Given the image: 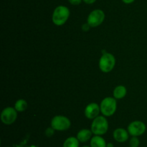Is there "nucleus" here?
<instances>
[{
  "instance_id": "obj_17",
  "label": "nucleus",
  "mask_w": 147,
  "mask_h": 147,
  "mask_svg": "<svg viewBox=\"0 0 147 147\" xmlns=\"http://www.w3.org/2000/svg\"><path fill=\"white\" fill-rule=\"evenodd\" d=\"M55 131V130L54 128H52V127H50V128H47V129H46L45 132V134L46 136L50 138V137H52L53 135H54Z\"/></svg>"
},
{
  "instance_id": "obj_16",
  "label": "nucleus",
  "mask_w": 147,
  "mask_h": 147,
  "mask_svg": "<svg viewBox=\"0 0 147 147\" xmlns=\"http://www.w3.org/2000/svg\"><path fill=\"white\" fill-rule=\"evenodd\" d=\"M139 144H140L139 139L136 136L132 137L130 139V141H129V145L131 147H139Z\"/></svg>"
},
{
  "instance_id": "obj_21",
  "label": "nucleus",
  "mask_w": 147,
  "mask_h": 147,
  "mask_svg": "<svg viewBox=\"0 0 147 147\" xmlns=\"http://www.w3.org/2000/svg\"><path fill=\"white\" fill-rule=\"evenodd\" d=\"M134 1L135 0H122V1H123V3H125V4H131V3H133Z\"/></svg>"
},
{
  "instance_id": "obj_15",
  "label": "nucleus",
  "mask_w": 147,
  "mask_h": 147,
  "mask_svg": "<svg viewBox=\"0 0 147 147\" xmlns=\"http://www.w3.org/2000/svg\"><path fill=\"white\" fill-rule=\"evenodd\" d=\"M27 108V102L24 99H19L16 102L14 108L18 112H23Z\"/></svg>"
},
{
  "instance_id": "obj_18",
  "label": "nucleus",
  "mask_w": 147,
  "mask_h": 147,
  "mask_svg": "<svg viewBox=\"0 0 147 147\" xmlns=\"http://www.w3.org/2000/svg\"><path fill=\"white\" fill-rule=\"evenodd\" d=\"M90 27H90V26L89 25V24L88 22L87 23H85V24H83V26H82V29H83V31H85V32L88 31L89 29H90Z\"/></svg>"
},
{
  "instance_id": "obj_5",
  "label": "nucleus",
  "mask_w": 147,
  "mask_h": 147,
  "mask_svg": "<svg viewBox=\"0 0 147 147\" xmlns=\"http://www.w3.org/2000/svg\"><path fill=\"white\" fill-rule=\"evenodd\" d=\"M71 125L70 120L67 117L57 115L54 117L51 121V127L55 131H64L69 129Z\"/></svg>"
},
{
  "instance_id": "obj_3",
  "label": "nucleus",
  "mask_w": 147,
  "mask_h": 147,
  "mask_svg": "<svg viewBox=\"0 0 147 147\" xmlns=\"http://www.w3.org/2000/svg\"><path fill=\"white\" fill-rule=\"evenodd\" d=\"M116 101L115 98L106 97L100 103V112L105 116H111L116 110Z\"/></svg>"
},
{
  "instance_id": "obj_10",
  "label": "nucleus",
  "mask_w": 147,
  "mask_h": 147,
  "mask_svg": "<svg viewBox=\"0 0 147 147\" xmlns=\"http://www.w3.org/2000/svg\"><path fill=\"white\" fill-rule=\"evenodd\" d=\"M129 132L123 128H117L113 131V136L115 141L119 143H124L129 139Z\"/></svg>"
},
{
  "instance_id": "obj_1",
  "label": "nucleus",
  "mask_w": 147,
  "mask_h": 147,
  "mask_svg": "<svg viewBox=\"0 0 147 147\" xmlns=\"http://www.w3.org/2000/svg\"><path fill=\"white\" fill-rule=\"evenodd\" d=\"M70 16V10L65 6H58L53 12V22L56 25H63L67 22Z\"/></svg>"
},
{
  "instance_id": "obj_20",
  "label": "nucleus",
  "mask_w": 147,
  "mask_h": 147,
  "mask_svg": "<svg viewBox=\"0 0 147 147\" xmlns=\"http://www.w3.org/2000/svg\"><path fill=\"white\" fill-rule=\"evenodd\" d=\"M83 1L88 4H92L96 2V0H83Z\"/></svg>"
},
{
  "instance_id": "obj_4",
  "label": "nucleus",
  "mask_w": 147,
  "mask_h": 147,
  "mask_svg": "<svg viewBox=\"0 0 147 147\" xmlns=\"http://www.w3.org/2000/svg\"><path fill=\"white\" fill-rule=\"evenodd\" d=\"M116 64L115 57L109 53H104L99 61V67L103 72L107 73L114 68Z\"/></svg>"
},
{
  "instance_id": "obj_7",
  "label": "nucleus",
  "mask_w": 147,
  "mask_h": 147,
  "mask_svg": "<svg viewBox=\"0 0 147 147\" xmlns=\"http://www.w3.org/2000/svg\"><path fill=\"white\" fill-rule=\"evenodd\" d=\"M146 125L143 122L135 120L131 122L128 126V132L131 136H140L146 131Z\"/></svg>"
},
{
  "instance_id": "obj_2",
  "label": "nucleus",
  "mask_w": 147,
  "mask_h": 147,
  "mask_svg": "<svg viewBox=\"0 0 147 147\" xmlns=\"http://www.w3.org/2000/svg\"><path fill=\"white\" fill-rule=\"evenodd\" d=\"M109 129V122L103 116H98L93 120L91 124V131L95 135H102Z\"/></svg>"
},
{
  "instance_id": "obj_14",
  "label": "nucleus",
  "mask_w": 147,
  "mask_h": 147,
  "mask_svg": "<svg viewBox=\"0 0 147 147\" xmlns=\"http://www.w3.org/2000/svg\"><path fill=\"white\" fill-rule=\"evenodd\" d=\"M80 141L77 138V137L70 136L66 138L65 141L63 143V147H79Z\"/></svg>"
},
{
  "instance_id": "obj_8",
  "label": "nucleus",
  "mask_w": 147,
  "mask_h": 147,
  "mask_svg": "<svg viewBox=\"0 0 147 147\" xmlns=\"http://www.w3.org/2000/svg\"><path fill=\"white\" fill-rule=\"evenodd\" d=\"M17 118V112L15 108L8 107L3 110L1 114V120L3 123L6 125H11Z\"/></svg>"
},
{
  "instance_id": "obj_11",
  "label": "nucleus",
  "mask_w": 147,
  "mask_h": 147,
  "mask_svg": "<svg viewBox=\"0 0 147 147\" xmlns=\"http://www.w3.org/2000/svg\"><path fill=\"white\" fill-rule=\"evenodd\" d=\"M92 133L93 132L91 130L89 129H82L78 133L77 138L81 143H86L91 139Z\"/></svg>"
},
{
  "instance_id": "obj_24",
  "label": "nucleus",
  "mask_w": 147,
  "mask_h": 147,
  "mask_svg": "<svg viewBox=\"0 0 147 147\" xmlns=\"http://www.w3.org/2000/svg\"><path fill=\"white\" fill-rule=\"evenodd\" d=\"M130 147H131V146H130Z\"/></svg>"
},
{
  "instance_id": "obj_9",
  "label": "nucleus",
  "mask_w": 147,
  "mask_h": 147,
  "mask_svg": "<svg viewBox=\"0 0 147 147\" xmlns=\"http://www.w3.org/2000/svg\"><path fill=\"white\" fill-rule=\"evenodd\" d=\"M100 108L97 103L92 102L86 106L85 109V115L86 118L88 119H95L98 116V114L100 112Z\"/></svg>"
},
{
  "instance_id": "obj_13",
  "label": "nucleus",
  "mask_w": 147,
  "mask_h": 147,
  "mask_svg": "<svg viewBox=\"0 0 147 147\" xmlns=\"http://www.w3.org/2000/svg\"><path fill=\"white\" fill-rule=\"evenodd\" d=\"M126 92H127L126 88L124 86L120 85L116 86L113 90V97L116 99H122L126 96Z\"/></svg>"
},
{
  "instance_id": "obj_23",
  "label": "nucleus",
  "mask_w": 147,
  "mask_h": 147,
  "mask_svg": "<svg viewBox=\"0 0 147 147\" xmlns=\"http://www.w3.org/2000/svg\"><path fill=\"white\" fill-rule=\"evenodd\" d=\"M82 147H90V146H83Z\"/></svg>"
},
{
  "instance_id": "obj_12",
  "label": "nucleus",
  "mask_w": 147,
  "mask_h": 147,
  "mask_svg": "<svg viewBox=\"0 0 147 147\" xmlns=\"http://www.w3.org/2000/svg\"><path fill=\"white\" fill-rule=\"evenodd\" d=\"M106 141L100 135H94L91 138L90 141V147H106Z\"/></svg>"
},
{
  "instance_id": "obj_19",
  "label": "nucleus",
  "mask_w": 147,
  "mask_h": 147,
  "mask_svg": "<svg viewBox=\"0 0 147 147\" xmlns=\"http://www.w3.org/2000/svg\"><path fill=\"white\" fill-rule=\"evenodd\" d=\"M68 1L73 5H79L81 3L82 0H68Z\"/></svg>"
},
{
  "instance_id": "obj_22",
  "label": "nucleus",
  "mask_w": 147,
  "mask_h": 147,
  "mask_svg": "<svg viewBox=\"0 0 147 147\" xmlns=\"http://www.w3.org/2000/svg\"><path fill=\"white\" fill-rule=\"evenodd\" d=\"M106 147H114V145L112 143H108L107 145H106Z\"/></svg>"
},
{
  "instance_id": "obj_6",
  "label": "nucleus",
  "mask_w": 147,
  "mask_h": 147,
  "mask_svg": "<svg viewBox=\"0 0 147 147\" xmlns=\"http://www.w3.org/2000/svg\"><path fill=\"white\" fill-rule=\"evenodd\" d=\"M105 19V14L101 10H95L89 14L88 23L91 27H96L102 24Z\"/></svg>"
}]
</instances>
